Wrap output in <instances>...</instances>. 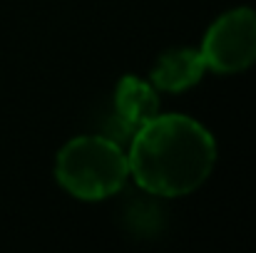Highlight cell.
<instances>
[{"label": "cell", "instance_id": "cell-1", "mask_svg": "<svg viewBox=\"0 0 256 253\" xmlns=\"http://www.w3.org/2000/svg\"><path fill=\"white\" fill-rule=\"evenodd\" d=\"M127 162L130 176L142 191L179 199L212 176L216 139L186 114H157L132 134Z\"/></svg>", "mask_w": 256, "mask_h": 253}, {"label": "cell", "instance_id": "cell-4", "mask_svg": "<svg viewBox=\"0 0 256 253\" xmlns=\"http://www.w3.org/2000/svg\"><path fill=\"white\" fill-rule=\"evenodd\" d=\"M160 114V94L157 87L134 75H124L114 89V114H112V137L114 142L132 139V134Z\"/></svg>", "mask_w": 256, "mask_h": 253}, {"label": "cell", "instance_id": "cell-2", "mask_svg": "<svg viewBox=\"0 0 256 253\" xmlns=\"http://www.w3.org/2000/svg\"><path fill=\"white\" fill-rule=\"evenodd\" d=\"M58 184L80 201H102L130 181L127 152L104 134H82L70 139L55 159Z\"/></svg>", "mask_w": 256, "mask_h": 253}, {"label": "cell", "instance_id": "cell-5", "mask_svg": "<svg viewBox=\"0 0 256 253\" xmlns=\"http://www.w3.org/2000/svg\"><path fill=\"white\" fill-rule=\"evenodd\" d=\"M206 72V62L199 47H174L160 55L152 67V84L162 92H184L199 82Z\"/></svg>", "mask_w": 256, "mask_h": 253}, {"label": "cell", "instance_id": "cell-3", "mask_svg": "<svg viewBox=\"0 0 256 253\" xmlns=\"http://www.w3.org/2000/svg\"><path fill=\"white\" fill-rule=\"evenodd\" d=\"M206 70L216 75H236L256 62V10L234 7L222 12L199 45Z\"/></svg>", "mask_w": 256, "mask_h": 253}]
</instances>
